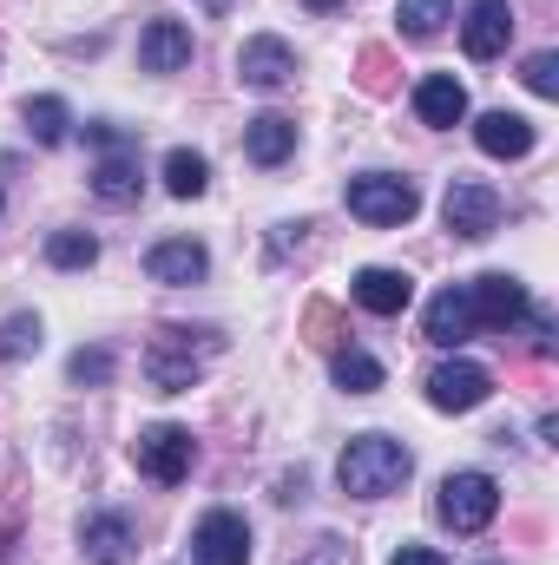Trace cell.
<instances>
[{"label":"cell","mask_w":559,"mask_h":565,"mask_svg":"<svg viewBox=\"0 0 559 565\" xmlns=\"http://www.w3.org/2000/svg\"><path fill=\"white\" fill-rule=\"evenodd\" d=\"M447 20H454V7H447V0H395V26H402L409 40H434Z\"/></svg>","instance_id":"cell-25"},{"label":"cell","mask_w":559,"mask_h":565,"mask_svg":"<svg viewBox=\"0 0 559 565\" xmlns=\"http://www.w3.org/2000/svg\"><path fill=\"white\" fill-rule=\"evenodd\" d=\"M494 395V375L481 369V362H467V355H454V362H441L434 375H428V402L441 408V415H467V408H481Z\"/></svg>","instance_id":"cell-9"},{"label":"cell","mask_w":559,"mask_h":565,"mask_svg":"<svg viewBox=\"0 0 559 565\" xmlns=\"http://www.w3.org/2000/svg\"><path fill=\"white\" fill-rule=\"evenodd\" d=\"M441 224H447L454 237H467V244L494 237V231H500V191H494V184H474V178H454L447 198H441Z\"/></svg>","instance_id":"cell-6"},{"label":"cell","mask_w":559,"mask_h":565,"mask_svg":"<svg viewBox=\"0 0 559 565\" xmlns=\"http://www.w3.org/2000/svg\"><path fill=\"white\" fill-rule=\"evenodd\" d=\"M520 79H527L540 99H559V53H534V60L520 66Z\"/></svg>","instance_id":"cell-28"},{"label":"cell","mask_w":559,"mask_h":565,"mask_svg":"<svg viewBox=\"0 0 559 565\" xmlns=\"http://www.w3.org/2000/svg\"><path fill=\"white\" fill-rule=\"evenodd\" d=\"M198 7H204V13H231V0H198Z\"/></svg>","instance_id":"cell-33"},{"label":"cell","mask_w":559,"mask_h":565,"mask_svg":"<svg viewBox=\"0 0 559 565\" xmlns=\"http://www.w3.org/2000/svg\"><path fill=\"white\" fill-rule=\"evenodd\" d=\"M133 460H139L145 480H158V487H178V480H191L198 440H191V427L158 422V427H145L139 440H133Z\"/></svg>","instance_id":"cell-5"},{"label":"cell","mask_w":559,"mask_h":565,"mask_svg":"<svg viewBox=\"0 0 559 565\" xmlns=\"http://www.w3.org/2000/svg\"><path fill=\"white\" fill-rule=\"evenodd\" d=\"M224 349V335L218 329H184V322H165L158 335H151V349H145V382L158 388V395H184L198 375H204V362Z\"/></svg>","instance_id":"cell-2"},{"label":"cell","mask_w":559,"mask_h":565,"mask_svg":"<svg viewBox=\"0 0 559 565\" xmlns=\"http://www.w3.org/2000/svg\"><path fill=\"white\" fill-rule=\"evenodd\" d=\"M0 211H7V198H0Z\"/></svg>","instance_id":"cell-34"},{"label":"cell","mask_w":559,"mask_h":565,"mask_svg":"<svg viewBox=\"0 0 559 565\" xmlns=\"http://www.w3.org/2000/svg\"><path fill=\"white\" fill-rule=\"evenodd\" d=\"M289 565H356V546L329 533V540H316V546H303V553H296Z\"/></svg>","instance_id":"cell-29"},{"label":"cell","mask_w":559,"mask_h":565,"mask_svg":"<svg viewBox=\"0 0 559 565\" xmlns=\"http://www.w3.org/2000/svg\"><path fill=\"white\" fill-rule=\"evenodd\" d=\"M342 204H349V217H362V224H409L421 211V191L415 178H395V171H362V178H349L342 184Z\"/></svg>","instance_id":"cell-3"},{"label":"cell","mask_w":559,"mask_h":565,"mask_svg":"<svg viewBox=\"0 0 559 565\" xmlns=\"http://www.w3.org/2000/svg\"><path fill=\"white\" fill-rule=\"evenodd\" d=\"M434 513H441V526H454V533H487L494 513H500L494 473H447L441 493H434Z\"/></svg>","instance_id":"cell-4"},{"label":"cell","mask_w":559,"mask_h":565,"mask_svg":"<svg viewBox=\"0 0 559 565\" xmlns=\"http://www.w3.org/2000/svg\"><path fill=\"white\" fill-rule=\"evenodd\" d=\"M139 66L145 73H178V66H191V26H184V20H151L139 33Z\"/></svg>","instance_id":"cell-17"},{"label":"cell","mask_w":559,"mask_h":565,"mask_svg":"<svg viewBox=\"0 0 559 565\" xmlns=\"http://www.w3.org/2000/svg\"><path fill=\"white\" fill-rule=\"evenodd\" d=\"M165 191H171V198H204V191H211L204 151H184V145H178V151L165 158Z\"/></svg>","instance_id":"cell-22"},{"label":"cell","mask_w":559,"mask_h":565,"mask_svg":"<svg viewBox=\"0 0 559 565\" xmlns=\"http://www.w3.org/2000/svg\"><path fill=\"white\" fill-rule=\"evenodd\" d=\"M20 119H27V132L40 145H60L73 132V113H66V99H53V93H40V99H27L20 106Z\"/></svg>","instance_id":"cell-23"},{"label":"cell","mask_w":559,"mask_h":565,"mask_svg":"<svg viewBox=\"0 0 559 565\" xmlns=\"http://www.w3.org/2000/svg\"><path fill=\"white\" fill-rule=\"evenodd\" d=\"M329 375H336V388L342 395H376L389 375H382V362L376 355H362V349H336L329 355Z\"/></svg>","instance_id":"cell-21"},{"label":"cell","mask_w":559,"mask_h":565,"mask_svg":"<svg viewBox=\"0 0 559 565\" xmlns=\"http://www.w3.org/2000/svg\"><path fill=\"white\" fill-rule=\"evenodd\" d=\"M289 151H296V119H283V113H257V119L244 126V158H251V164L277 171Z\"/></svg>","instance_id":"cell-19"},{"label":"cell","mask_w":559,"mask_h":565,"mask_svg":"<svg viewBox=\"0 0 559 565\" xmlns=\"http://www.w3.org/2000/svg\"><path fill=\"white\" fill-rule=\"evenodd\" d=\"M349 296L369 309V316H402L409 302H415V277L409 270H356V282H349Z\"/></svg>","instance_id":"cell-16"},{"label":"cell","mask_w":559,"mask_h":565,"mask_svg":"<svg viewBox=\"0 0 559 565\" xmlns=\"http://www.w3.org/2000/svg\"><path fill=\"white\" fill-rule=\"evenodd\" d=\"M409 473H415V454L389 434H356L336 460V480L349 500H389V493H402Z\"/></svg>","instance_id":"cell-1"},{"label":"cell","mask_w":559,"mask_h":565,"mask_svg":"<svg viewBox=\"0 0 559 565\" xmlns=\"http://www.w3.org/2000/svg\"><path fill=\"white\" fill-rule=\"evenodd\" d=\"M474 145L487 158H527L534 151V119H520V113H481L474 119Z\"/></svg>","instance_id":"cell-18"},{"label":"cell","mask_w":559,"mask_h":565,"mask_svg":"<svg viewBox=\"0 0 559 565\" xmlns=\"http://www.w3.org/2000/svg\"><path fill=\"white\" fill-rule=\"evenodd\" d=\"M80 546H86L93 565H126L133 559V520H126V513H93V520L80 526Z\"/></svg>","instance_id":"cell-20"},{"label":"cell","mask_w":559,"mask_h":565,"mask_svg":"<svg viewBox=\"0 0 559 565\" xmlns=\"http://www.w3.org/2000/svg\"><path fill=\"white\" fill-rule=\"evenodd\" d=\"M238 79H244L251 93H283V86L296 79V53H289V40H277V33L244 40V53H238Z\"/></svg>","instance_id":"cell-10"},{"label":"cell","mask_w":559,"mask_h":565,"mask_svg":"<svg viewBox=\"0 0 559 565\" xmlns=\"http://www.w3.org/2000/svg\"><path fill=\"white\" fill-rule=\"evenodd\" d=\"M415 119L434 126V132H454V126L467 119V86H461L454 73H428L415 86Z\"/></svg>","instance_id":"cell-15"},{"label":"cell","mask_w":559,"mask_h":565,"mask_svg":"<svg viewBox=\"0 0 559 565\" xmlns=\"http://www.w3.org/2000/svg\"><path fill=\"white\" fill-rule=\"evenodd\" d=\"M507 40H514V7H507V0H474L467 20H461V46H467V60H500Z\"/></svg>","instance_id":"cell-13"},{"label":"cell","mask_w":559,"mask_h":565,"mask_svg":"<svg viewBox=\"0 0 559 565\" xmlns=\"http://www.w3.org/2000/svg\"><path fill=\"white\" fill-rule=\"evenodd\" d=\"M46 264L53 270H93L99 264V237L93 231H53L46 237Z\"/></svg>","instance_id":"cell-24"},{"label":"cell","mask_w":559,"mask_h":565,"mask_svg":"<svg viewBox=\"0 0 559 565\" xmlns=\"http://www.w3.org/2000/svg\"><path fill=\"white\" fill-rule=\"evenodd\" d=\"M191 559L198 565H251V526H244V513H231V507L204 513L191 526Z\"/></svg>","instance_id":"cell-8"},{"label":"cell","mask_w":559,"mask_h":565,"mask_svg":"<svg viewBox=\"0 0 559 565\" xmlns=\"http://www.w3.org/2000/svg\"><path fill=\"white\" fill-rule=\"evenodd\" d=\"M421 335L434 342V349H461L467 335H481V322H474V296H467V282H447L434 302H428V316H421Z\"/></svg>","instance_id":"cell-12"},{"label":"cell","mask_w":559,"mask_h":565,"mask_svg":"<svg viewBox=\"0 0 559 565\" xmlns=\"http://www.w3.org/2000/svg\"><path fill=\"white\" fill-rule=\"evenodd\" d=\"M66 375H73L80 388H106V382H113V349H73Z\"/></svg>","instance_id":"cell-27"},{"label":"cell","mask_w":559,"mask_h":565,"mask_svg":"<svg viewBox=\"0 0 559 565\" xmlns=\"http://www.w3.org/2000/svg\"><path fill=\"white\" fill-rule=\"evenodd\" d=\"M520 322H527V349H534V355H553V309L527 302V316H520Z\"/></svg>","instance_id":"cell-30"},{"label":"cell","mask_w":559,"mask_h":565,"mask_svg":"<svg viewBox=\"0 0 559 565\" xmlns=\"http://www.w3.org/2000/svg\"><path fill=\"white\" fill-rule=\"evenodd\" d=\"M467 296H474V322L481 329H500V335H514L520 329V316H527V282L507 277V270H487V277L467 282Z\"/></svg>","instance_id":"cell-7"},{"label":"cell","mask_w":559,"mask_h":565,"mask_svg":"<svg viewBox=\"0 0 559 565\" xmlns=\"http://www.w3.org/2000/svg\"><path fill=\"white\" fill-rule=\"evenodd\" d=\"M389 565H447V559H441L434 546H402V553H395Z\"/></svg>","instance_id":"cell-31"},{"label":"cell","mask_w":559,"mask_h":565,"mask_svg":"<svg viewBox=\"0 0 559 565\" xmlns=\"http://www.w3.org/2000/svg\"><path fill=\"white\" fill-rule=\"evenodd\" d=\"M93 198H99V204H133V198H139V139H133V132H119L113 145H99Z\"/></svg>","instance_id":"cell-11"},{"label":"cell","mask_w":559,"mask_h":565,"mask_svg":"<svg viewBox=\"0 0 559 565\" xmlns=\"http://www.w3.org/2000/svg\"><path fill=\"white\" fill-rule=\"evenodd\" d=\"M303 7H309V13H336L342 0H303Z\"/></svg>","instance_id":"cell-32"},{"label":"cell","mask_w":559,"mask_h":565,"mask_svg":"<svg viewBox=\"0 0 559 565\" xmlns=\"http://www.w3.org/2000/svg\"><path fill=\"white\" fill-rule=\"evenodd\" d=\"M204 270H211V257H204V244H191V237H165V244L145 250V277L151 282L184 289V282H204Z\"/></svg>","instance_id":"cell-14"},{"label":"cell","mask_w":559,"mask_h":565,"mask_svg":"<svg viewBox=\"0 0 559 565\" xmlns=\"http://www.w3.org/2000/svg\"><path fill=\"white\" fill-rule=\"evenodd\" d=\"M33 349H40V316H27V309L7 316V322H0V362H20V355H33Z\"/></svg>","instance_id":"cell-26"}]
</instances>
